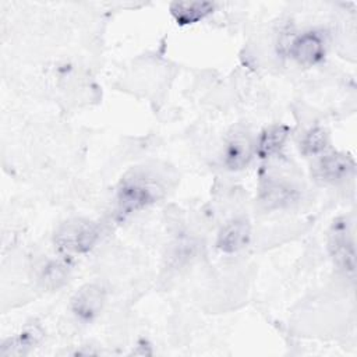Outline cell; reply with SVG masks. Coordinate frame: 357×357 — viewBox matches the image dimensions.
Here are the masks:
<instances>
[{
  "instance_id": "1",
  "label": "cell",
  "mask_w": 357,
  "mask_h": 357,
  "mask_svg": "<svg viewBox=\"0 0 357 357\" xmlns=\"http://www.w3.org/2000/svg\"><path fill=\"white\" fill-rule=\"evenodd\" d=\"M163 194V188L156 181L151 178L145 172L135 170L128 173L117 188V211L120 216L131 215L138 212L153 202H156Z\"/></svg>"
},
{
  "instance_id": "2",
  "label": "cell",
  "mask_w": 357,
  "mask_h": 357,
  "mask_svg": "<svg viewBox=\"0 0 357 357\" xmlns=\"http://www.w3.org/2000/svg\"><path fill=\"white\" fill-rule=\"evenodd\" d=\"M100 237L99 226L84 218L63 222L54 233L53 241L59 254L67 259L89 252Z\"/></svg>"
},
{
  "instance_id": "3",
  "label": "cell",
  "mask_w": 357,
  "mask_h": 357,
  "mask_svg": "<svg viewBox=\"0 0 357 357\" xmlns=\"http://www.w3.org/2000/svg\"><path fill=\"white\" fill-rule=\"evenodd\" d=\"M328 251L333 261V265L346 273L353 276L356 271V250L354 238L350 225L346 218H337L331 225L328 233Z\"/></svg>"
},
{
  "instance_id": "4",
  "label": "cell",
  "mask_w": 357,
  "mask_h": 357,
  "mask_svg": "<svg viewBox=\"0 0 357 357\" xmlns=\"http://www.w3.org/2000/svg\"><path fill=\"white\" fill-rule=\"evenodd\" d=\"M354 160L342 152H324L312 165V176L324 184H339L354 173Z\"/></svg>"
},
{
  "instance_id": "5",
  "label": "cell",
  "mask_w": 357,
  "mask_h": 357,
  "mask_svg": "<svg viewBox=\"0 0 357 357\" xmlns=\"http://www.w3.org/2000/svg\"><path fill=\"white\" fill-rule=\"evenodd\" d=\"M298 199V190L287 180L279 177L262 178L258 190V201L266 211L283 209Z\"/></svg>"
},
{
  "instance_id": "6",
  "label": "cell",
  "mask_w": 357,
  "mask_h": 357,
  "mask_svg": "<svg viewBox=\"0 0 357 357\" xmlns=\"http://www.w3.org/2000/svg\"><path fill=\"white\" fill-rule=\"evenodd\" d=\"M325 52V39L317 31H305L297 35L289 45V56L304 67H311L322 61Z\"/></svg>"
},
{
  "instance_id": "7",
  "label": "cell",
  "mask_w": 357,
  "mask_h": 357,
  "mask_svg": "<svg viewBox=\"0 0 357 357\" xmlns=\"http://www.w3.org/2000/svg\"><path fill=\"white\" fill-rule=\"evenodd\" d=\"M106 303V290L99 283L81 286L71 297V311L82 321H91L100 314Z\"/></svg>"
},
{
  "instance_id": "8",
  "label": "cell",
  "mask_w": 357,
  "mask_h": 357,
  "mask_svg": "<svg viewBox=\"0 0 357 357\" xmlns=\"http://www.w3.org/2000/svg\"><path fill=\"white\" fill-rule=\"evenodd\" d=\"M251 233V223L247 218H233L220 227L216 247L225 254H236L250 244Z\"/></svg>"
},
{
  "instance_id": "9",
  "label": "cell",
  "mask_w": 357,
  "mask_h": 357,
  "mask_svg": "<svg viewBox=\"0 0 357 357\" xmlns=\"http://www.w3.org/2000/svg\"><path fill=\"white\" fill-rule=\"evenodd\" d=\"M255 153V145L245 131H234L223 148V165L231 172L248 166Z\"/></svg>"
},
{
  "instance_id": "10",
  "label": "cell",
  "mask_w": 357,
  "mask_h": 357,
  "mask_svg": "<svg viewBox=\"0 0 357 357\" xmlns=\"http://www.w3.org/2000/svg\"><path fill=\"white\" fill-rule=\"evenodd\" d=\"M68 276L70 266L67 258L45 259L36 269V280L46 290H59L67 283Z\"/></svg>"
},
{
  "instance_id": "11",
  "label": "cell",
  "mask_w": 357,
  "mask_h": 357,
  "mask_svg": "<svg viewBox=\"0 0 357 357\" xmlns=\"http://www.w3.org/2000/svg\"><path fill=\"white\" fill-rule=\"evenodd\" d=\"M290 128L283 124H273L262 130L255 145V153L261 159H268L275 156L282 151L286 141L289 139Z\"/></svg>"
},
{
  "instance_id": "12",
  "label": "cell",
  "mask_w": 357,
  "mask_h": 357,
  "mask_svg": "<svg viewBox=\"0 0 357 357\" xmlns=\"http://www.w3.org/2000/svg\"><path fill=\"white\" fill-rule=\"evenodd\" d=\"M215 10L211 1H176L170 6V14L178 25H191L206 18Z\"/></svg>"
},
{
  "instance_id": "13",
  "label": "cell",
  "mask_w": 357,
  "mask_h": 357,
  "mask_svg": "<svg viewBox=\"0 0 357 357\" xmlns=\"http://www.w3.org/2000/svg\"><path fill=\"white\" fill-rule=\"evenodd\" d=\"M42 337V331L38 326H29L20 335L6 339L0 347L1 357L21 356L28 353Z\"/></svg>"
},
{
  "instance_id": "14",
  "label": "cell",
  "mask_w": 357,
  "mask_h": 357,
  "mask_svg": "<svg viewBox=\"0 0 357 357\" xmlns=\"http://www.w3.org/2000/svg\"><path fill=\"white\" fill-rule=\"evenodd\" d=\"M329 137L322 127L310 128L300 141V151L305 156H319L326 152Z\"/></svg>"
}]
</instances>
